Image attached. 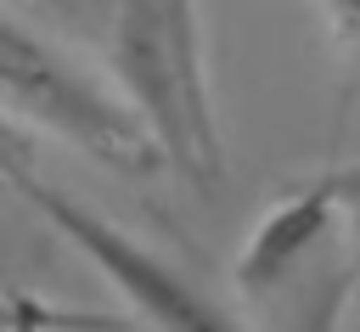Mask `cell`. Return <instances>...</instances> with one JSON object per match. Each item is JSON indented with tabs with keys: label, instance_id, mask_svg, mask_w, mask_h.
<instances>
[{
	"label": "cell",
	"instance_id": "cell-1",
	"mask_svg": "<svg viewBox=\"0 0 360 332\" xmlns=\"http://www.w3.org/2000/svg\"><path fill=\"white\" fill-rule=\"evenodd\" d=\"M112 79L118 101L141 118L158 163L202 203L225 191V135L214 113L197 0H112Z\"/></svg>",
	"mask_w": 360,
	"mask_h": 332
},
{
	"label": "cell",
	"instance_id": "cell-3",
	"mask_svg": "<svg viewBox=\"0 0 360 332\" xmlns=\"http://www.w3.org/2000/svg\"><path fill=\"white\" fill-rule=\"evenodd\" d=\"M0 107L45 124L51 135L101 158L107 169H124V174L163 169L141 118L107 84H96L79 62H68L56 45H45L28 23H17L6 6H0Z\"/></svg>",
	"mask_w": 360,
	"mask_h": 332
},
{
	"label": "cell",
	"instance_id": "cell-4",
	"mask_svg": "<svg viewBox=\"0 0 360 332\" xmlns=\"http://www.w3.org/2000/svg\"><path fill=\"white\" fill-rule=\"evenodd\" d=\"M343 186L338 174L326 180H309L298 186L292 197H281L276 208H264V219L248 231L242 253H236V287L248 298H264L270 287H281L298 264H309L332 236H338V219H343Z\"/></svg>",
	"mask_w": 360,
	"mask_h": 332
},
{
	"label": "cell",
	"instance_id": "cell-5",
	"mask_svg": "<svg viewBox=\"0 0 360 332\" xmlns=\"http://www.w3.org/2000/svg\"><path fill=\"white\" fill-rule=\"evenodd\" d=\"M0 332H118L112 315L45 304L34 293H0Z\"/></svg>",
	"mask_w": 360,
	"mask_h": 332
},
{
	"label": "cell",
	"instance_id": "cell-2",
	"mask_svg": "<svg viewBox=\"0 0 360 332\" xmlns=\"http://www.w3.org/2000/svg\"><path fill=\"white\" fill-rule=\"evenodd\" d=\"M0 174L11 180L17 197H28V203L107 276V287H112L152 332H248V326H242L225 304H214L180 264H169L163 253H152L141 236H129L124 225H112L101 208H84V203L68 197L62 186L39 180L22 158L0 152Z\"/></svg>",
	"mask_w": 360,
	"mask_h": 332
},
{
	"label": "cell",
	"instance_id": "cell-6",
	"mask_svg": "<svg viewBox=\"0 0 360 332\" xmlns=\"http://www.w3.org/2000/svg\"><path fill=\"white\" fill-rule=\"evenodd\" d=\"M326 11H332V23H338V34L360 45V0H326Z\"/></svg>",
	"mask_w": 360,
	"mask_h": 332
}]
</instances>
